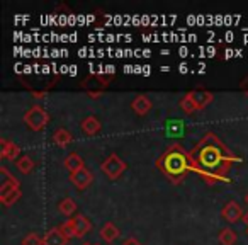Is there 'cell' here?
Wrapping results in <instances>:
<instances>
[{
	"label": "cell",
	"instance_id": "6da1fadb",
	"mask_svg": "<svg viewBox=\"0 0 248 245\" xmlns=\"http://www.w3.org/2000/svg\"><path fill=\"white\" fill-rule=\"evenodd\" d=\"M24 119L32 130H39L46 125V121H48V114H46L43 109H39V107H32V109L26 114Z\"/></svg>",
	"mask_w": 248,
	"mask_h": 245
},
{
	"label": "cell",
	"instance_id": "7a4b0ae2",
	"mask_svg": "<svg viewBox=\"0 0 248 245\" xmlns=\"http://www.w3.org/2000/svg\"><path fill=\"white\" fill-rule=\"evenodd\" d=\"M124 169H126V165H124V163L121 162V160L117 159L116 155H110L109 159H107L106 162L102 163L104 174H107L110 179H116V177H119L121 172H123Z\"/></svg>",
	"mask_w": 248,
	"mask_h": 245
},
{
	"label": "cell",
	"instance_id": "3957f363",
	"mask_svg": "<svg viewBox=\"0 0 248 245\" xmlns=\"http://www.w3.org/2000/svg\"><path fill=\"white\" fill-rule=\"evenodd\" d=\"M167 169H169V172L172 174H180L184 169H186V159H184L182 153H170L169 157H167Z\"/></svg>",
	"mask_w": 248,
	"mask_h": 245
},
{
	"label": "cell",
	"instance_id": "277c9868",
	"mask_svg": "<svg viewBox=\"0 0 248 245\" xmlns=\"http://www.w3.org/2000/svg\"><path fill=\"white\" fill-rule=\"evenodd\" d=\"M68 242V237L62 231V228H56L46 233V237L43 238V244L45 245H65Z\"/></svg>",
	"mask_w": 248,
	"mask_h": 245
},
{
	"label": "cell",
	"instance_id": "5b68a950",
	"mask_svg": "<svg viewBox=\"0 0 248 245\" xmlns=\"http://www.w3.org/2000/svg\"><path fill=\"white\" fill-rule=\"evenodd\" d=\"M72 180L75 182L77 187L85 189V187L92 182V174H90L87 169H80V170H77V172L72 174Z\"/></svg>",
	"mask_w": 248,
	"mask_h": 245
},
{
	"label": "cell",
	"instance_id": "8992f818",
	"mask_svg": "<svg viewBox=\"0 0 248 245\" xmlns=\"http://www.w3.org/2000/svg\"><path fill=\"white\" fill-rule=\"evenodd\" d=\"M221 214H223L224 220H228V221H231V223H234V221H238L241 218V208L238 206L236 203H228L226 206L223 208Z\"/></svg>",
	"mask_w": 248,
	"mask_h": 245
},
{
	"label": "cell",
	"instance_id": "52a82bcc",
	"mask_svg": "<svg viewBox=\"0 0 248 245\" xmlns=\"http://www.w3.org/2000/svg\"><path fill=\"white\" fill-rule=\"evenodd\" d=\"M70 221H72L75 237H82V235H85L87 231L90 230V221L87 220L85 216H77V218H73V220H70Z\"/></svg>",
	"mask_w": 248,
	"mask_h": 245
},
{
	"label": "cell",
	"instance_id": "ba28073f",
	"mask_svg": "<svg viewBox=\"0 0 248 245\" xmlns=\"http://www.w3.org/2000/svg\"><path fill=\"white\" fill-rule=\"evenodd\" d=\"M133 109H135V113L136 114H146L150 109H152V102H150V99L148 97H145V96H140V97H136L135 100H133Z\"/></svg>",
	"mask_w": 248,
	"mask_h": 245
},
{
	"label": "cell",
	"instance_id": "9c48e42d",
	"mask_svg": "<svg viewBox=\"0 0 248 245\" xmlns=\"http://www.w3.org/2000/svg\"><path fill=\"white\" fill-rule=\"evenodd\" d=\"M19 155V147L14 145L9 140H2V157L9 160H14V157Z\"/></svg>",
	"mask_w": 248,
	"mask_h": 245
},
{
	"label": "cell",
	"instance_id": "30bf717a",
	"mask_svg": "<svg viewBox=\"0 0 248 245\" xmlns=\"http://www.w3.org/2000/svg\"><path fill=\"white\" fill-rule=\"evenodd\" d=\"M65 167L68 170H72V172H77V170L83 169V160L77 153H72V155H68L65 159Z\"/></svg>",
	"mask_w": 248,
	"mask_h": 245
},
{
	"label": "cell",
	"instance_id": "8fae6325",
	"mask_svg": "<svg viewBox=\"0 0 248 245\" xmlns=\"http://www.w3.org/2000/svg\"><path fill=\"white\" fill-rule=\"evenodd\" d=\"M82 130L87 133V135H95V133L100 130L99 121H97L95 117H87V119L82 123Z\"/></svg>",
	"mask_w": 248,
	"mask_h": 245
},
{
	"label": "cell",
	"instance_id": "7c38bea8",
	"mask_svg": "<svg viewBox=\"0 0 248 245\" xmlns=\"http://www.w3.org/2000/svg\"><path fill=\"white\" fill-rule=\"evenodd\" d=\"M70 140H72V136H70V133L66 131V130H58V131L55 133V136H53V142H55L56 145H60V147L68 145Z\"/></svg>",
	"mask_w": 248,
	"mask_h": 245
},
{
	"label": "cell",
	"instance_id": "4fadbf2b",
	"mask_svg": "<svg viewBox=\"0 0 248 245\" xmlns=\"http://www.w3.org/2000/svg\"><path fill=\"white\" fill-rule=\"evenodd\" d=\"M100 233H102V238H104L106 242H112L114 238H117L119 231H117V228L114 227L112 223H107L106 227L102 228V231H100Z\"/></svg>",
	"mask_w": 248,
	"mask_h": 245
},
{
	"label": "cell",
	"instance_id": "5bb4252c",
	"mask_svg": "<svg viewBox=\"0 0 248 245\" xmlns=\"http://www.w3.org/2000/svg\"><path fill=\"white\" fill-rule=\"evenodd\" d=\"M189 96L192 97V100L196 102L197 107L206 106V104L211 100V94H207V92H192V94H189Z\"/></svg>",
	"mask_w": 248,
	"mask_h": 245
},
{
	"label": "cell",
	"instance_id": "9a60e30c",
	"mask_svg": "<svg viewBox=\"0 0 248 245\" xmlns=\"http://www.w3.org/2000/svg\"><path fill=\"white\" fill-rule=\"evenodd\" d=\"M219 242L223 245H234V242H236V233H234L233 230H230V228H226V230H223L219 233Z\"/></svg>",
	"mask_w": 248,
	"mask_h": 245
},
{
	"label": "cell",
	"instance_id": "2e32d148",
	"mask_svg": "<svg viewBox=\"0 0 248 245\" xmlns=\"http://www.w3.org/2000/svg\"><path fill=\"white\" fill-rule=\"evenodd\" d=\"M75 210H77V204L73 203V199H65V201H62V204H60V211H62L65 216L73 214V211Z\"/></svg>",
	"mask_w": 248,
	"mask_h": 245
},
{
	"label": "cell",
	"instance_id": "e0dca14e",
	"mask_svg": "<svg viewBox=\"0 0 248 245\" xmlns=\"http://www.w3.org/2000/svg\"><path fill=\"white\" fill-rule=\"evenodd\" d=\"M180 107H182L186 113H194L196 109H199V107L196 106V102L192 100V97L190 96H187V97H184L182 100H180Z\"/></svg>",
	"mask_w": 248,
	"mask_h": 245
},
{
	"label": "cell",
	"instance_id": "ac0fdd59",
	"mask_svg": "<svg viewBox=\"0 0 248 245\" xmlns=\"http://www.w3.org/2000/svg\"><path fill=\"white\" fill-rule=\"evenodd\" d=\"M17 167H19V170H21L22 174L31 172V170H32V160L29 159V157H24V159H21L17 162Z\"/></svg>",
	"mask_w": 248,
	"mask_h": 245
},
{
	"label": "cell",
	"instance_id": "d6986e66",
	"mask_svg": "<svg viewBox=\"0 0 248 245\" xmlns=\"http://www.w3.org/2000/svg\"><path fill=\"white\" fill-rule=\"evenodd\" d=\"M206 155H209L207 159H202V162H206V165H216L219 162V157H217V150L207 148Z\"/></svg>",
	"mask_w": 248,
	"mask_h": 245
},
{
	"label": "cell",
	"instance_id": "ffe728a7",
	"mask_svg": "<svg viewBox=\"0 0 248 245\" xmlns=\"http://www.w3.org/2000/svg\"><path fill=\"white\" fill-rule=\"evenodd\" d=\"M22 245H45V244H43V240L38 237V235L31 233V235H28L24 240H22Z\"/></svg>",
	"mask_w": 248,
	"mask_h": 245
},
{
	"label": "cell",
	"instance_id": "44dd1931",
	"mask_svg": "<svg viewBox=\"0 0 248 245\" xmlns=\"http://www.w3.org/2000/svg\"><path fill=\"white\" fill-rule=\"evenodd\" d=\"M124 245H140V242L136 238H128V240L124 242Z\"/></svg>",
	"mask_w": 248,
	"mask_h": 245
},
{
	"label": "cell",
	"instance_id": "7402d4cb",
	"mask_svg": "<svg viewBox=\"0 0 248 245\" xmlns=\"http://www.w3.org/2000/svg\"><path fill=\"white\" fill-rule=\"evenodd\" d=\"M243 221H245V225L248 227V213H245V216H243Z\"/></svg>",
	"mask_w": 248,
	"mask_h": 245
},
{
	"label": "cell",
	"instance_id": "603a6c76",
	"mask_svg": "<svg viewBox=\"0 0 248 245\" xmlns=\"http://www.w3.org/2000/svg\"><path fill=\"white\" fill-rule=\"evenodd\" d=\"M180 72H182V73H186V72H187V66H186V65H182V66H180Z\"/></svg>",
	"mask_w": 248,
	"mask_h": 245
},
{
	"label": "cell",
	"instance_id": "cb8c5ba5",
	"mask_svg": "<svg viewBox=\"0 0 248 245\" xmlns=\"http://www.w3.org/2000/svg\"><path fill=\"white\" fill-rule=\"evenodd\" d=\"M245 201H247V204H248V194H247V197H245Z\"/></svg>",
	"mask_w": 248,
	"mask_h": 245
}]
</instances>
